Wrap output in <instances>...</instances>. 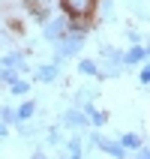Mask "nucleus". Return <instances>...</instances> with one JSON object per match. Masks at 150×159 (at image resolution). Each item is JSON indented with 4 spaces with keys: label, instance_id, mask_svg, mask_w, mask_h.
<instances>
[{
    "label": "nucleus",
    "instance_id": "7ed1b4c3",
    "mask_svg": "<svg viewBox=\"0 0 150 159\" xmlns=\"http://www.w3.org/2000/svg\"><path fill=\"white\" fill-rule=\"evenodd\" d=\"M45 33L51 36V39H54V36L60 39V36H63V24H60V21H54V24H48V30H45Z\"/></svg>",
    "mask_w": 150,
    "mask_h": 159
},
{
    "label": "nucleus",
    "instance_id": "423d86ee",
    "mask_svg": "<svg viewBox=\"0 0 150 159\" xmlns=\"http://www.w3.org/2000/svg\"><path fill=\"white\" fill-rule=\"evenodd\" d=\"M30 114H33V105H30V102H27V105L21 108V111H18V117H30Z\"/></svg>",
    "mask_w": 150,
    "mask_h": 159
},
{
    "label": "nucleus",
    "instance_id": "6e6552de",
    "mask_svg": "<svg viewBox=\"0 0 150 159\" xmlns=\"http://www.w3.org/2000/svg\"><path fill=\"white\" fill-rule=\"evenodd\" d=\"M6 66H21V57H6Z\"/></svg>",
    "mask_w": 150,
    "mask_h": 159
},
{
    "label": "nucleus",
    "instance_id": "f03ea898",
    "mask_svg": "<svg viewBox=\"0 0 150 159\" xmlns=\"http://www.w3.org/2000/svg\"><path fill=\"white\" fill-rule=\"evenodd\" d=\"M102 150H108L111 156H123V147H120V144H114V141H102Z\"/></svg>",
    "mask_w": 150,
    "mask_h": 159
},
{
    "label": "nucleus",
    "instance_id": "39448f33",
    "mask_svg": "<svg viewBox=\"0 0 150 159\" xmlns=\"http://www.w3.org/2000/svg\"><path fill=\"white\" fill-rule=\"evenodd\" d=\"M123 147H138V138H135V135H126V138H123Z\"/></svg>",
    "mask_w": 150,
    "mask_h": 159
},
{
    "label": "nucleus",
    "instance_id": "1a4fd4ad",
    "mask_svg": "<svg viewBox=\"0 0 150 159\" xmlns=\"http://www.w3.org/2000/svg\"><path fill=\"white\" fill-rule=\"evenodd\" d=\"M12 90H15V93H24V90H27V84H21V81H15V84H12Z\"/></svg>",
    "mask_w": 150,
    "mask_h": 159
},
{
    "label": "nucleus",
    "instance_id": "0eeeda50",
    "mask_svg": "<svg viewBox=\"0 0 150 159\" xmlns=\"http://www.w3.org/2000/svg\"><path fill=\"white\" fill-rule=\"evenodd\" d=\"M81 69H84V72H96V66H93L90 60H84V63H81Z\"/></svg>",
    "mask_w": 150,
    "mask_h": 159
},
{
    "label": "nucleus",
    "instance_id": "20e7f679",
    "mask_svg": "<svg viewBox=\"0 0 150 159\" xmlns=\"http://www.w3.org/2000/svg\"><path fill=\"white\" fill-rule=\"evenodd\" d=\"M135 60H144V48H132L126 54V63H135Z\"/></svg>",
    "mask_w": 150,
    "mask_h": 159
},
{
    "label": "nucleus",
    "instance_id": "f257e3e1",
    "mask_svg": "<svg viewBox=\"0 0 150 159\" xmlns=\"http://www.w3.org/2000/svg\"><path fill=\"white\" fill-rule=\"evenodd\" d=\"M63 9L69 12V15H90V9H93V0H60Z\"/></svg>",
    "mask_w": 150,
    "mask_h": 159
}]
</instances>
